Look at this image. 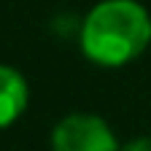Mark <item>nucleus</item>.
I'll use <instances>...</instances> for the list:
<instances>
[{
    "label": "nucleus",
    "instance_id": "1",
    "mask_svg": "<svg viewBox=\"0 0 151 151\" xmlns=\"http://www.w3.org/2000/svg\"><path fill=\"white\" fill-rule=\"evenodd\" d=\"M151 14L138 0H100L81 24V51L100 68H122L148 49Z\"/></svg>",
    "mask_w": 151,
    "mask_h": 151
},
{
    "label": "nucleus",
    "instance_id": "2",
    "mask_svg": "<svg viewBox=\"0 0 151 151\" xmlns=\"http://www.w3.org/2000/svg\"><path fill=\"white\" fill-rule=\"evenodd\" d=\"M54 151H119V140L105 119L94 113H68L51 129Z\"/></svg>",
    "mask_w": 151,
    "mask_h": 151
},
{
    "label": "nucleus",
    "instance_id": "3",
    "mask_svg": "<svg viewBox=\"0 0 151 151\" xmlns=\"http://www.w3.org/2000/svg\"><path fill=\"white\" fill-rule=\"evenodd\" d=\"M30 89L24 76L11 65H0V129L11 127L24 113Z\"/></svg>",
    "mask_w": 151,
    "mask_h": 151
},
{
    "label": "nucleus",
    "instance_id": "4",
    "mask_svg": "<svg viewBox=\"0 0 151 151\" xmlns=\"http://www.w3.org/2000/svg\"><path fill=\"white\" fill-rule=\"evenodd\" d=\"M119 151H151V138H135L127 146H119Z\"/></svg>",
    "mask_w": 151,
    "mask_h": 151
}]
</instances>
